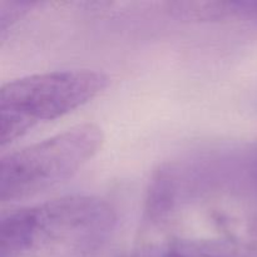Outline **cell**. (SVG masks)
<instances>
[{
	"mask_svg": "<svg viewBox=\"0 0 257 257\" xmlns=\"http://www.w3.org/2000/svg\"><path fill=\"white\" fill-rule=\"evenodd\" d=\"M158 257H257V248L231 240H177L167 243Z\"/></svg>",
	"mask_w": 257,
	"mask_h": 257,
	"instance_id": "5",
	"label": "cell"
},
{
	"mask_svg": "<svg viewBox=\"0 0 257 257\" xmlns=\"http://www.w3.org/2000/svg\"><path fill=\"white\" fill-rule=\"evenodd\" d=\"M236 168V188L240 192L257 198V140L246 145L240 152L236 153L233 161Z\"/></svg>",
	"mask_w": 257,
	"mask_h": 257,
	"instance_id": "6",
	"label": "cell"
},
{
	"mask_svg": "<svg viewBox=\"0 0 257 257\" xmlns=\"http://www.w3.org/2000/svg\"><path fill=\"white\" fill-rule=\"evenodd\" d=\"M34 5L29 2H0V27L2 33L7 30L8 27L17 22L18 18L29 10Z\"/></svg>",
	"mask_w": 257,
	"mask_h": 257,
	"instance_id": "7",
	"label": "cell"
},
{
	"mask_svg": "<svg viewBox=\"0 0 257 257\" xmlns=\"http://www.w3.org/2000/svg\"><path fill=\"white\" fill-rule=\"evenodd\" d=\"M117 216L107 201L68 196L2 216L0 257H27L69 248L95 252L114 230Z\"/></svg>",
	"mask_w": 257,
	"mask_h": 257,
	"instance_id": "1",
	"label": "cell"
},
{
	"mask_svg": "<svg viewBox=\"0 0 257 257\" xmlns=\"http://www.w3.org/2000/svg\"><path fill=\"white\" fill-rule=\"evenodd\" d=\"M109 84L103 72L58 70L28 75L0 90V142L12 143L39 122L68 114L99 95Z\"/></svg>",
	"mask_w": 257,
	"mask_h": 257,
	"instance_id": "2",
	"label": "cell"
},
{
	"mask_svg": "<svg viewBox=\"0 0 257 257\" xmlns=\"http://www.w3.org/2000/svg\"><path fill=\"white\" fill-rule=\"evenodd\" d=\"M103 141L102 130L85 123L3 156L0 200H23L64 182L97 155Z\"/></svg>",
	"mask_w": 257,
	"mask_h": 257,
	"instance_id": "3",
	"label": "cell"
},
{
	"mask_svg": "<svg viewBox=\"0 0 257 257\" xmlns=\"http://www.w3.org/2000/svg\"><path fill=\"white\" fill-rule=\"evenodd\" d=\"M167 10L187 22H257V0L168 2Z\"/></svg>",
	"mask_w": 257,
	"mask_h": 257,
	"instance_id": "4",
	"label": "cell"
},
{
	"mask_svg": "<svg viewBox=\"0 0 257 257\" xmlns=\"http://www.w3.org/2000/svg\"><path fill=\"white\" fill-rule=\"evenodd\" d=\"M85 257H118V256H98L97 253L93 252V253H90V255H88V256H85Z\"/></svg>",
	"mask_w": 257,
	"mask_h": 257,
	"instance_id": "8",
	"label": "cell"
}]
</instances>
